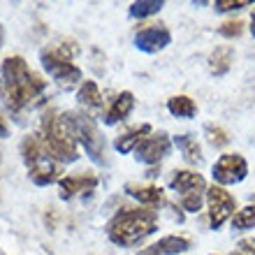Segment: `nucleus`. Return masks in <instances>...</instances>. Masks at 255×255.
I'll use <instances>...</instances> for the list:
<instances>
[{
	"label": "nucleus",
	"mask_w": 255,
	"mask_h": 255,
	"mask_svg": "<svg viewBox=\"0 0 255 255\" xmlns=\"http://www.w3.org/2000/svg\"><path fill=\"white\" fill-rule=\"evenodd\" d=\"M30 181L35 183V186H49V183H56L63 179V165H58V162H54L51 158H44V160L37 165V167H33L30 172Z\"/></svg>",
	"instance_id": "obj_17"
},
{
	"label": "nucleus",
	"mask_w": 255,
	"mask_h": 255,
	"mask_svg": "<svg viewBox=\"0 0 255 255\" xmlns=\"http://www.w3.org/2000/svg\"><path fill=\"white\" fill-rule=\"evenodd\" d=\"M172 42V33L165 23H148L134 33V47L144 54H158Z\"/></svg>",
	"instance_id": "obj_8"
},
{
	"label": "nucleus",
	"mask_w": 255,
	"mask_h": 255,
	"mask_svg": "<svg viewBox=\"0 0 255 255\" xmlns=\"http://www.w3.org/2000/svg\"><path fill=\"white\" fill-rule=\"evenodd\" d=\"M77 100L84 107V114H88L91 119L95 116H105V98H102L98 84L91 79L81 81L79 91H77Z\"/></svg>",
	"instance_id": "obj_11"
},
{
	"label": "nucleus",
	"mask_w": 255,
	"mask_h": 255,
	"mask_svg": "<svg viewBox=\"0 0 255 255\" xmlns=\"http://www.w3.org/2000/svg\"><path fill=\"white\" fill-rule=\"evenodd\" d=\"M42 67L49 72V77L58 81L63 88H72L77 81L84 79L81 70L72 63V56H67L65 49L61 47H47L40 51Z\"/></svg>",
	"instance_id": "obj_5"
},
{
	"label": "nucleus",
	"mask_w": 255,
	"mask_h": 255,
	"mask_svg": "<svg viewBox=\"0 0 255 255\" xmlns=\"http://www.w3.org/2000/svg\"><path fill=\"white\" fill-rule=\"evenodd\" d=\"M232 228L244 232V230H253L255 228V204L239 209L235 216H232Z\"/></svg>",
	"instance_id": "obj_23"
},
{
	"label": "nucleus",
	"mask_w": 255,
	"mask_h": 255,
	"mask_svg": "<svg viewBox=\"0 0 255 255\" xmlns=\"http://www.w3.org/2000/svg\"><path fill=\"white\" fill-rule=\"evenodd\" d=\"M218 33H221L223 37H228V40H232V37H239V35L244 33V21H239V19L225 21V23L218 28Z\"/></svg>",
	"instance_id": "obj_26"
},
{
	"label": "nucleus",
	"mask_w": 255,
	"mask_h": 255,
	"mask_svg": "<svg viewBox=\"0 0 255 255\" xmlns=\"http://www.w3.org/2000/svg\"><path fill=\"white\" fill-rule=\"evenodd\" d=\"M239 251L255 255V239H242V242H239Z\"/></svg>",
	"instance_id": "obj_28"
},
{
	"label": "nucleus",
	"mask_w": 255,
	"mask_h": 255,
	"mask_svg": "<svg viewBox=\"0 0 255 255\" xmlns=\"http://www.w3.org/2000/svg\"><path fill=\"white\" fill-rule=\"evenodd\" d=\"M249 0H216L214 7L216 12H235V9H242V7H249Z\"/></svg>",
	"instance_id": "obj_27"
},
{
	"label": "nucleus",
	"mask_w": 255,
	"mask_h": 255,
	"mask_svg": "<svg viewBox=\"0 0 255 255\" xmlns=\"http://www.w3.org/2000/svg\"><path fill=\"white\" fill-rule=\"evenodd\" d=\"M204 134H207V141L214 148H223L230 144V134L225 132L221 126H211V123H209V126L204 128Z\"/></svg>",
	"instance_id": "obj_24"
},
{
	"label": "nucleus",
	"mask_w": 255,
	"mask_h": 255,
	"mask_svg": "<svg viewBox=\"0 0 255 255\" xmlns=\"http://www.w3.org/2000/svg\"><path fill=\"white\" fill-rule=\"evenodd\" d=\"M235 63V49L223 44V47H216L207 58V65H209V72L214 77H223V74L230 72V67Z\"/></svg>",
	"instance_id": "obj_19"
},
{
	"label": "nucleus",
	"mask_w": 255,
	"mask_h": 255,
	"mask_svg": "<svg viewBox=\"0 0 255 255\" xmlns=\"http://www.w3.org/2000/svg\"><path fill=\"white\" fill-rule=\"evenodd\" d=\"M7 134H9V126H7L5 116L0 114V137H7Z\"/></svg>",
	"instance_id": "obj_29"
},
{
	"label": "nucleus",
	"mask_w": 255,
	"mask_h": 255,
	"mask_svg": "<svg viewBox=\"0 0 255 255\" xmlns=\"http://www.w3.org/2000/svg\"><path fill=\"white\" fill-rule=\"evenodd\" d=\"M207 209H209V223L211 230H221L225 223L235 216L237 200L235 195L228 193L223 186H209L207 188Z\"/></svg>",
	"instance_id": "obj_7"
},
{
	"label": "nucleus",
	"mask_w": 255,
	"mask_h": 255,
	"mask_svg": "<svg viewBox=\"0 0 255 255\" xmlns=\"http://www.w3.org/2000/svg\"><path fill=\"white\" fill-rule=\"evenodd\" d=\"M0 162H2V158H0Z\"/></svg>",
	"instance_id": "obj_33"
},
{
	"label": "nucleus",
	"mask_w": 255,
	"mask_h": 255,
	"mask_svg": "<svg viewBox=\"0 0 255 255\" xmlns=\"http://www.w3.org/2000/svg\"><path fill=\"white\" fill-rule=\"evenodd\" d=\"M132 109H134V95L130 91H123V93H119L112 100V105H109L105 116H102V121H105V126H116L119 121L128 119Z\"/></svg>",
	"instance_id": "obj_14"
},
{
	"label": "nucleus",
	"mask_w": 255,
	"mask_h": 255,
	"mask_svg": "<svg viewBox=\"0 0 255 255\" xmlns=\"http://www.w3.org/2000/svg\"><path fill=\"white\" fill-rule=\"evenodd\" d=\"M0 44H2V33H0Z\"/></svg>",
	"instance_id": "obj_32"
},
{
	"label": "nucleus",
	"mask_w": 255,
	"mask_h": 255,
	"mask_svg": "<svg viewBox=\"0 0 255 255\" xmlns=\"http://www.w3.org/2000/svg\"><path fill=\"white\" fill-rule=\"evenodd\" d=\"M251 35L255 37V9H253V14H251Z\"/></svg>",
	"instance_id": "obj_30"
},
{
	"label": "nucleus",
	"mask_w": 255,
	"mask_h": 255,
	"mask_svg": "<svg viewBox=\"0 0 255 255\" xmlns=\"http://www.w3.org/2000/svg\"><path fill=\"white\" fill-rule=\"evenodd\" d=\"M230 255H251V253H242V251H235V253H230Z\"/></svg>",
	"instance_id": "obj_31"
},
{
	"label": "nucleus",
	"mask_w": 255,
	"mask_h": 255,
	"mask_svg": "<svg viewBox=\"0 0 255 255\" xmlns=\"http://www.w3.org/2000/svg\"><path fill=\"white\" fill-rule=\"evenodd\" d=\"M0 74H2L0 93L5 95L7 107L12 112H21L28 105H33L47 86V81L40 74H35L21 56H7L0 67Z\"/></svg>",
	"instance_id": "obj_1"
},
{
	"label": "nucleus",
	"mask_w": 255,
	"mask_h": 255,
	"mask_svg": "<svg viewBox=\"0 0 255 255\" xmlns=\"http://www.w3.org/2000/svg\"><path fill=\"white\" fill-rule=\"evenodd\" d=\"M193 246L188 237H181V235H167L162 237L160 242L151 244L146 249H141L137 255H181Z\"/></svg>",
	"instance_id": "obj_13"
},
{
	"label": "nucleus",
	"mask_w": 255,
	"mask_h": 255,
	"mask_svg": "<svg viewBox=\"0 0 255 255\" xmlns=\"http://www.w3.org/2000/svg\"><path fill=\"white\" fill-rule=\"evenodd\" d=\"M167 112L176 119H195L197 116V105L188 95H172L167 100Z\"/></svg>",
	"instance_id": "obj_20"
},
{
	"label": "nucleus",
	"mask_w": 255,
	"mask_h": 255,
	"mask_svg": "<svg viewBox=\"0 0 255 255\" xmlns=\"http://www.w3.org/2000/svg\"><path fill=\"white\" fill-rule=\"evenodd\" d=\"M165 7V2L162 0H137V2H132L130 5V16L132 19H146V16H153V14H158Z\"/></svg>",
	"instance_id": "obj_22"
},
{
	"label": "nucleus",
	"mask_w": 255,
	"mask_h": 255,
	"mask_svg": "<svg viewBox=\"0 0 255 255\" xmlns=\"http://www.w3.org/2000/svg\"><path fill=\"white\" fill-rule=\"evenodd\" d=\"M204 202H207V193H188V195H181V209H183V211H188V214H197Z\"/></svg>",
	"instance_id": "obj_25"
},
{
	"label": "nucleus",
	"mask_w": 255,
	"mask_h": 255,
	"mask_svg": "<svg viewBox=\"0 0 255 255\" xmlns=\"http://www.w3.org/2000/svg\"><path fill=\"white\" fill-rule=\"evenodd\" d=\"M216 186H237L249 176V162L242 153H223L211 167Z\"/></svg>",
	"instance_id": "obj_6"
},
{
	"label": "nucleus",
	"mask_w": 255,
	"mask_h": 255,
	"mask_svg": "<svg viewBox=\"0 0 255 255\" xmlns=\"http://www.w3.org/2000/svg\"><path fill=\"white\" fill-rule=\"evenodd\" d=\"M172 151V139L167 132H151L146 139L141 141L139 146L134 148V158L144 165H158L160 160H165Z\"/></svg>",
	"instance_id": "obj_9"
},
{
	"label": "nucleus",
	"mask_w": 255,
	"mask_h": 255,
	"mask_svg": "<svg viewBox=\"0 0 255 255\" xmlns=\"http://www.w3.org/2000/svg\"><path fill=\"white\" fill-rule=\"evenodd\" d=\"M40 139L42 146L47 151V155L58 165H65V162H74L79 158V151H77V139L72 134V128L67 123L65 114H58V112H47L44 119H42V130H40Z\"/></svg>",
	"instance_id": "obj_3"
},
{
	"label": "nucleus",
	"mask_w": 255,
	"mask_h": 255,
	"mask_svg": "<svg viewBox=\"0 0 255 255\" xmlns=\"http://www.w3.org/2000/svg\"><path fill=\"white\" fill-rule=\"evenodd\" d=\"M148 134H151V126L148 123H141V126H134L130 130H126L123 134H119L114 139V148L119 153H130L134 148L139 146L141 141L146 139Z\"/></svg>",
	"instance_id": "obj_15"
},
{
	"label": "nucleus",
	"mask_w": 255,
	"mask_h": 255,
	"mask_svg": "<svg viewBox=\"0 0 255 255\" xmlns=\"http://www.w3.org/2000/svg\"><path fill=\"white\" fill-rule=\"evenodd\" d=\"M174 144H176V148L183 153L186 162H190V165H200L202 162V146L193 134H176Z\"/></svg>",
	"instance_id": "obj_21"
},
{
	"label": "nucleus",
	"mask_w": 255,
	"mask_h": 255,
	"mask_svg": "<svg viewBox=\"0 0 255 255\" xmlns=\"http://www.w3.org/2000/svg\"><path fill=\"white\" fill-rule=\"evenodd\" d=\"M167 186L174 193H181V195H188V193H207V181L204 176L197 174V172H190V169H174L172 176H169Z\"/></svg>",
	"instance_id": "obj_12"
},
{
	"label": "nucleus",
	"mask_w": 255,
	"mask_h": 255,
	"mask_svg": "<svg viewBox=\"0 0 255 255\" xmlns=\"http://www.w3.org/2000/svg\"><path fill=\"white\" fill-rule=\"evenodd\" d=\"M21 158H23V162H26L28 172H30L33 167H37L44 158H49L47 151H44V146H42L40 134H28V137H23V141H21Z\"/></svg>",
	"instance_id": "obj_18"
},
{
	"label": "nucleus",
	"mask_w": 255,
	"mask_h": 255,
	"mask_svg": "<svg viewBox=\"0 0 255 255\" xmlns=\"http://www.w3.org/2000/svg\"><path fill=\"white\" fill-rule=\"evenodd\" d=\"M126 193L130 197H134L137 202H141V207L155 209L158 204H165V190L158 186H137V183H128Z\"/></svg>",
	"instance_id": "obj_16"
},
{
	"label": "nucleus",
	"mask_w": 255,
	"mask_h": 255,
	"mask_svg": "<svg viewBox=\"0 0 255 255\" xmlns=\"http://www.w3.org/2000/svg\"><path fill=\"white\" fill-rule=\"evenodd\" d=\"M98 186V176L93 172H81V174H65L58 181V195L61 200H72L81 193H93Z\"/></svg>",
	"instance_id": "obj_10"
},
{
	"label": "nucleus",
	"mask_w": 255,
	"mask_h": 255,
	"mask_svg": "<svg viewBox=\"0 0 255 255\" xmlns=\"http://www.w3.org/2000/svg\"><path fill=\"white\" fill-rule=\"evenodd\" d=\"M65 119L70 123V128H72L77 144L84 146L88 158L95 165H105L107 162V144H105V137L98 130L93 119L88 114H84V112H70V114H65Z\"/></svg>",
	"instance_id": "obj_4"
},
{
	"label": "nucleus",
	"mask_w": 255,
	"mask_h": 255,
	"mask_svg": "<svg viewBox=\"0 0 255 255\" xmlns=\"http://www.w3.org/2000/svg\"><path fill=\"white\" fill-rule=\"evenodd\" d=\"M107 237L116 246H137L144 242L148 235L158 230V211L151 207H134V209H121L112 216L107 223Z\"/></svg>",
	"instance_id": "obj_2"
}]
</instances>
